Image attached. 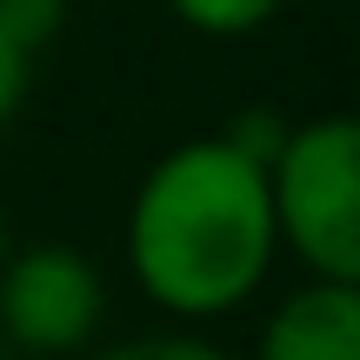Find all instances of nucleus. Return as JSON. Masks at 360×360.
Masks as SVG:
<instances>
[{
  "mask_svg": "<svg viewBox=\"0 0 360 360\" xmlns=\"http://www.w3.org/2000/svg\"><path fill=\"white\" fill-rule=\"evenodd\" d=\"M281 254L267 160L227 134L180 141L147 167L127 207V267L154 307L180 321L233 314Z\"/></svg>",
  "mask_w": 360,
  "mask_h": 360,
  "instance_id": "1",
  "label": "nucleus"
},
{
  "mask_svg": "<svg viewBox=\"0 0 360 360\" xmlns=\"http://www.w3.org/2000/svg\"><path fill=\"white\" fill-rule=\"evenodd\" d=\"M267 180L281 247H294L307 274L360 281V114H321L287 127Z\"/></svg>",
  "mask_w": 360,
  "mask_h": 360,
  "instance_id": "2",
  "label": "nucleus"
},
{
  "mask_svg": "<svg viewBox=\"0 0 360 360\" xmlns=\"http://www.w3.org/2000/svg\"><path fill=\"white\" fill-rule=\"evenodd\" d=\"M107 314V287H101V267L74 247H20L0 260V340L13 354H80L94 340Z\"/></svg>",
  "mask_w": 360,
  "mask_h": 360,
  "instance_id": "3",
  "label": "nucleus"
},
{
  "mask_svg": "<svg viewBox=\"0 0 360 360\" xmlns=\"http://www.w3.org/2000/svg\"><path fill=\"white\" fill-rule=\"evenodd\" d=\"M254 360H360V281L314 274L307 287H294L267 314Z\"/></svg>",
  "mask_w": 360,
  "mask_h": 360,
  "instance_id": "4",
  "label": "nucleus"
},
{
  "mask_svg": "<svg viewBox=\"0 0 360 360\" xmlns=\"http://www.w3.org/2000/svg\"><path fill=\"white\" fill-rule=\"evenodd\" d=\"M60 27V0H0V127L20 114L40 47Z\"/></svg>",
  "mask_w": 360,
  "mask_h": 360,
  "instance_id": "5",
  "label": "nucleus"
},
{
  "mask_svg": "<svg viewBox=\"0 0 360 360\" xmlns=\"http://www.w3.org/2000/svg\"><path fill=\"white\" fill-rule=\"evenodd\" d=\"M167 7L180 27H193L207 40H240V34H260L287 0H167Z\"/></svg>",
  "mask_w": 360,
  "mask_h": 360,
  "instance_id": "6",
  "label": "nucleus"
},
{
  "mask_svg": "<svg viewBox=\"0 0 360 360\" xmlns=\"http://www.w3.org/2000/svg\"><path fill=\"white\" fill-rule=\"evenodd\" d=\"M94 360H233L227 347L214 340H193V334H147V340H127V347H107Z\"/></svg>",
  "mask_w": 360,
  "mask_h": 360,
  "instance_id": "7",
  "label": "nucleus"
},
{
  "mask_svg": "<svg viewBox=\"0 0 360 360\" xmlns=\"http://www.w3.org/2000/svg\"><path fill=\"white\" fill-rule=\"evenodd\" d=\"M287 127H294V120H281L274 107H247L240 120H227V141H233V147H247L254 160H274V147L287 141Z\"/></svg>",
  "mask_w": 360,
  "mask_h": 360,
  "instance_id": "8",
  "label": "nucleus"
},
{
  "mask_svg": "<svg viewBox=\"0 0 360 360\" xmlns=\"http://www.w3.org/2000/svg\"><path fill=\"white\" fill-rule=\"evenodd\" d=\"M0 260H7V207H0Z\"/></svg>",
  "mask_w": 360,
  "mask_h": 360,
  "instance_id": "9",
  "label": "nucleus"
},
{
  "mask_svg": "<svg viewBox=\"0 0 360 360\" xmlns=\"http://www.w3.org/2000/svg\"><path fill=\"white\" fill-rule=\"evenodd\" d=\"M0 360H13V347H7V340H0Z\"/></svg>",
  "mask_w": 360,
  "mask_h": 360,
  "instance_id": "10",
  "label": "nucleus"
}]
</instances>
